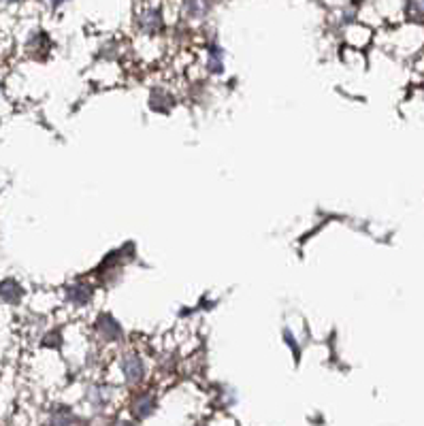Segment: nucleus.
<instances>
[{"label":"nucleus","instance_id":"f257e3e1","mask_svg":"<svg viewBox=\"0 0 424 426\" xmlns=\"http://www.w3.org/2000/svg\"><path fill=\"white\" fill-rule=\"evenodd\" d=\"M122 369H124V375L130 384H136L143 380L145 375V369H143V360H141L136 354H128L122 362Z\"/></svg>","mask_w":424,"mask_h":426},{"label":"nucleus","instance_id":"f03ea898","mask_svg":"<svg viewBox=\"0 0 424 426\" xmlns=\"http://www.w3.org/2000/svg\"><path fill=\"white\" fill-rule=\"evenodd\" d=\"M98 332H100L107 341H118V339L122 337L120 324L113 320L111 316H100V320H98Z\"/></svg>","mask_w":424,"mask_h":426},{"label":"nucleus","instance_id":"7ed1b4c3","mask_svg":"<svg viewBox=\"0 0 424 426\" xmlns=\"http://www.w3.org/2000/svg\"><path fill=\"white\" fill-rule=\"evenodd\" d=\"M69 299L75 305H86L92 299V288L86 286V283H79V286H71L69 288Z\"/></svg>","mask_w":424,"mask_h":426},{"label":"nucleus","instance_id":"20e7f679","mask_svg":"<svg viewBox=\"0 0 424 426\" xmlns=\"http://www.w3.org/2000/svg\"><path fill=\"white\" fill-rule=\"evenodd\" d=\"M152 409H154V396H148V394H143L141 396V399L134 403V407H132V411L139 416V418H145L148 414H152Z\"/></svg>","mask_w":424,"mask_h":426},{"label":"nucleus","instance_id":"39448f33","mask_svg":"<svg viewBox=\"0 0 424 426\" xmlns=\"http://www.w3.org/2000/svg\"><path fill=\"white\" fill-rule=\"evenodd\" d=\"M141 26H143V30H148V33L158 30V28H160V15L156 11L145 13L143 17H141Z\"/></svg>","mask_w":424,"mask_h":426},{"label":"nucleus","instance_id":"423d86ee","mask_svg":"<svg viewBox=\"0 0 424 426\" xmlns=\"http://www.w3.org/2000/svg\"><path fill=\"white\" fill-rule=\"evenodd\" d=\"M209 69L220 73L222 71V51L220 47H211V58H209Z\"/></svg>","mask_w":424,"mask_h":426},{"label":"nucleus","instance_id":"0eeeda50","mask_svg":"<svg viewBox=\"0 0 424 426\" xmlns=\"http://www.w3.org/2000/svg\"><path fill=\"white\" fill-rule=\"evenodd\" d=\"M118 426H130V424H126V422H122V424H118Z\"/></svg>","mask_w":424,"mask_h":426}]
</instances>
